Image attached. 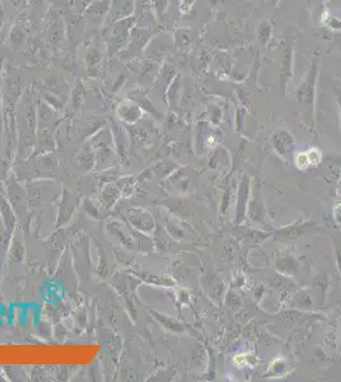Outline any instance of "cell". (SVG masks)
Returning a JSON list of instances; mask_svg holds the SVG:
<instances>
[{"label":"cell","instance_id":"1","mask_svg":"<svg viewBox=\"0 0 341 382\" xmlns=\"http://www.w3.org/2000/svg\"><path fill=\"white\" fill-rule=\"evenodd\" d=\"M295 163H297V166H298V167H299L301 170L305 168V167H307V166L309 164L308 154H307V153H301V154H298V155L295 157Z\"/></svg>","mask_w":341,"mask_h":382}]
</instances>
